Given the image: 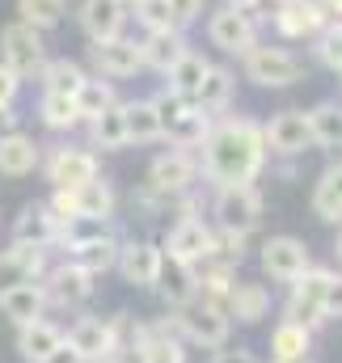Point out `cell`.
Returning a JSON list of instances; mask_svg holds the SVG:
<instances>
[{"instance_id": "obj_40", "label": "cell", "mask_w": 342, "mask_h": 363, "mask_svg": "<svg viewBox=\"0 0 342 363\" xmlns=\"http://www.w3.org/2000/svg\"><path fill=\"white\" fill-rule=\"evenodd\" d=\"M170 135L177 144H199V140L207 135V114H203V110H186V114L170 127Z\"/></svg>"}, {"instance_id": "obj_30", "label": "cell", "mask_w": 342, "mask_h": 363, "mask_svg": "<svg viewBox=\"0 0 342 363\" xmlns=\"http://www.w3.org/2000/svg\"><path fill=\"white\" fill-rule=\"evenodd\" d=\"M123 110H127V140H136V144H153V140L165 135V127H161L153 101H136V106H123Z\"/></svg>"}, {"instance_id": "obj_14", "label": "cell", "mask_w": 342, "mask_h": 363, "mask_svg": "<svg viewBox=\"0 0 342 363\" xmlns=\"http://www.w3.org/2000/svg\"><path fill=\"white\" fill-rule=\"evenodd\" d=\"M43 267V245H13L0 254V291H13L21 283H34Z\"/></svg>"}, {"instance_id": "obj_5", "label": "cell", "mask_w": 342, "mask_h": 363, "mask_svg": "<svg viewBox=\"0 0 342 363\" xmlns=\"http://www.w3.org/2000/svg\"><path fill=\"white\" fill-rule=\"evenodd\" d=\"M110 207H114V194H110L106 182H97V178L55 194V211H64L68 220H101V224H106Z\"/></svg>"}, {"instance_id": "obj_47", "label": "cell", "mask_w": 342, "mask_h": 363, "mask_svg": "<svg viewBox=\"0 0 342 363\" xmlns=\"http://www.w3.org/2000/svg\"><path fill=\"white\" fill-rule=\"evenodd\" d=\"M17 85H21V77H13V72L0 64V106H13V97H17Z\"/></svg>"}, {"instance_id": "obj_44", "label": "cell", "mask_w": 342, "mask_h": 363, "mask_svg": "<svg viewBox=\"0 0 342 363\" xmlns=\"http://www.w3.org/2000/svg\"><path fill=\"white\" fill-rule=\"evenodd\" d=\"M321 60H326L330 68H342V26L321 38Z\"/></svg>"}, {"instance_id": "obj_26", "label": "cell", "mask_w": 342, "mask_h": 363, "mask_svg": "<svg viewBox=\"0 0 342 363\" xmlns=\"http://www.w3.org/2000/svg\"><path fill=\"white\" fill-rule=\"evenodd\" d=\"M309 351V325H296V321H283L270 338V355L275 363H300Z\"/></svg>"}, {"instance_id": "obj_12", "label": "cell", "mask_w": 342, "mask_h": 363, "mask_svg": "<svg viewBox=\"0 0 342 363\" xmlns=\"http://www.w3.org/2000/svg\"><path fill=\"white\" fill-rule=\"evenodd\" d=\"M47 178L55 182L60 190H72V186H85V182L97 178V161L81 152V148H60L47 165Z\"/></svg>"}, {"instance_id": "obj_42", "label": "cell", "mask_w": 342, "mask_h": 363, "mask_svg": "<svg viewBox=\"0 0 342 363\" xmlns=\"http://www.w3.org/2000/svg\"><path fill=\"white\" fill-rule=\"evenodd\" d=\"M153 110H157V118H161V127H165V131H170L173 123H177V118H182V114H186V110H190V97H182V93H161V97H153Z\"/></svg>"}, {"instance_id": "obj_22", "label": "cell", "mask_w": 342, "mask_h": 363, "mask_svg": "<svg viewBox=\"0 0 342 363\" xmlns=\"http://www.w3.org/2000/svg\"><path fill=\"white\" fill-rule=\"evenodd\" d=\"M194 178V161L186 152H165L153 161V186L157 190H186Z\"/></svg>"}, {"instance_id": "obj_53", "label": "cell", "mask_w": 342, "mask_h": 363, "mask_svg": "<svg viewBox=\"0 0 342 363\" xmlns=\"http://www.w3.org/2000/svg\"><path fill=\"white\" fill-rule=\"evenodd\" d=\"M338 72H342V68H338Z\"/></svg>"}, {"instance_id": "obj_23", "label": "cell", "mask_w": 342, "mask_h": 363, "mask_svg": "<svg viewBox=\"0 0 342 363\" xmlns=\"http://www.w3.org/2000/svg\"><path fill=\"white\" fill-rule=\"evenodd\" d=\"M140 55H144V64H153V68L170 72L173 64L186 55V43H182L173 30H153V34H148V43L140 47Z\"/></svg>"}, {"instance_id": "obj_25", "label": "cell", "mask_w": 342, "mask_h": 363, "mask_svg": "<svg viewBox=\"0 0 342 363\" xmlns=\"http://www.w3.org/2000/svg\"><path fill=\"white\" fill-rule=\"evenodd\" d=\"M93 144L97 148H123V144H131L127 140V110L123 106H106L97 118H93Z\"/></svg>"}, {"instance_id": "obj_31", "label": "cell", "mask_w": 342, "mask_h": 363, "mask_svg": "<svg viewBox=\"0 0 342 363\" xmlns=\"http://www.w3.org/2000/svg\"><path fill=\"white\" fill-rule=\"evenodd\" d=\"M118 262V245L110 241V237H85V241H77V267L81 271H106V267H114Z\"/></svg>"}, {"instance_id": "obj_16", "label": "cell", "mask_w": 342, "mask_h": 363, "mask_svg": "<svg viewBox=\"0 0 342 363\" xmlns=\"http://www.w3.org/2000/svg\"><path fill=\"white\" fill-rule=\"evenodd\" d=\"M81 21H85L93 43L118 38V30H123V0H85L81 4Z\"/></svg>"}, {"instance_id": "obj_39", "label": "cell", "mask_w": 342, "mask_h": 363, "mask_svg": "<svg viewBox=\"0 0 342 363\" xmlns=\"http://www.w3.org/2000/svg\"><path fill=\"white\" fill-rule=\"evenodd\" d=\"M77 106H81V118H97L106 106H114V93H110V85H101V81H85L77 89Z\"/></svg>"}, {"instance_id": "obj_3", "label": "cell", "mask_w": 342, "mask_h": 363, "mask_svg": "<svg viewBox=\"0 0 342 363\" xmlns=\"http://www.w3.org/2000/svg\"><path fill=\"white\" fill-rule=\"evenodd\" d=\"M304 64L292 55V51H279V47H250L246 51V77L254 85H270V89H283L292 81H300Z\"/></svg>"}, {"instance_id": "obj_17", "label": "cell", "mask_w": 342, "mask_h": 363, "mask_svg": "<svg viewBox=\"0 0 342 363\" xmlns=\"http://www.w3.org/2000/svg\"><path fill=\"white\" fill-rule=\"evenodd\" d=\"M81 359H106V351L114 347V334H110V325L106 321H93V317H85V321H77L72 325V334L64 338Z\"/></svg>"}, {"instance_id": "obj_32", "label": "cell", "mask_w": 342, "mask_h": 363, "mask_svg": "<svg viewBox=\"0 0 342 363\" xmlns=\"http://www.w3.org/2000/svg\"><path fill=\"white\" fill-rule=\"evenodd\" d=\"M161 287H165V300L170 304H186V300H194V291H199V279H194V271L186 267V262H165L161 267Z\"/></svg>"}, {"instance_id": "obj_1", "label": "cell", "mask_w": 342, "mask_h": 363, "mask_svg": "<svg viewBox=\"0 0 342 363\" xmlns=\"http://www.w3.org/2000/svg\"><path fill=\"white\" fill-rule=\"evenodd\" d=\"M266 140L254 123H224L207 135V174L224 186H241L262 169Z\"/></svg>"}, {"instance_id": "obj_15", "label": "cell", "mask_w": 342, "mask_h": 363, "mask_svg": "<svg viewBox=\"0 0 342 363\" xmlns=\"http://www.w3.org/2000/svg\"><path fill=\"white\" fill-rule=\"evenodd\" d=\"M93 64H97L106 77H131V72L144 64V55H140V47L127 43V38H106V43H93Z\"/></svg>"}, {"instance_id": "obj_28", "label": "cell", "mask_w": 342, "mask_h": 363, "mask_svg": "<svg viewBox=\"0 0 342 363\" xmlns=\"http://www.w3.org/2000/svg\"><path fill=\"white\" fill-rule=\"evenodd\" d=\"M313 211L321 220H342V165H330L317 190H313Z\"/></svg>"}, {"instance_id": "obj_20", "label": "cell", "mask_w": 342, "mask_h": 363, "mask_svg": "<svg viewBox=\"0 0 342 363\" xmlns=\"http://www.w3.org/2000/svg\"><path fill=\"white\" fill-rule=\"evenodd\" d=\"M17 347H21V355L34 363H43L55 347H64V334L55 330V325H47V321H26L21 325V334H17Z\"/></svg>"}, {"instance_id": "obj_27", "label": "cell", "mask_w": 342, "mask_h": 363, "mask_svg": "<svg viewBox=\"0 0 342 363\" xmlns=\"http://www.w3.org/2000/svg\"><path fill=\"white\" fill-rule=\"evenodd\" d=\"M207 72H211V64H207L203 55H190V51H186V55L170 68V89L182 93V97H194L199 85L207 81Z\"/></svg>"}, {"instance_id": "obj_45", "label": "cell", "mask_w": 342, "mask_h": 363, "mask_svg": "<svg viewBox=\"0 0 342 363\" xmlns=\"http://www.w3.org/2000/svg\"><path fill=\"white\" fill-rule=\"evenodd\" d=\"M321 317H342V279H330L326 300H321Z\"/></svg>"}, {"instance_id": "obj_49", "label": "cell", "mask_w": 342, "mask_h": 363, "mask_svg": "<svg viewBox=\"0 0 342 363\" xmlns=\"http://www.w3.org/2000/svg\"><path fill=\"white\" fill-rule=\"evenodd\" d=\"M211 363H258V359L254 355H246V351H220Z\"/></svg>"}, {"instance_id": "obj_19", "label": "cell", "mask_w": 342, "mask_h": 363, "mask_svg": "<svg viewBox=\"0 0 342 363\" xmlns=\"http://www.w3.org/2000/svg\"><path fill=\"white\" fill-rule=\"evenodd\" d=\"M321 4H313V0H292V4H283L279 9V17H275V26L287 34V38H304V34H313L317 26H321Z\"/></svg>"}, {"instance_id": "obj_8", "label": "cell", "mask_w": 342, "mask_h": 363, "mask_svg": "<svg viewBox=\"0 0 342 363\" xmlns=\"http://www.w3.org/2000/svg\"><path fill=\"white\" fill-rule=\"evenodd\" d=\"M330 279H334V274H326V271H304L300 274V279H296V291H292V304H287V321H296V325L317 321Z\"/></svg>"}, {"instance_id": "obj_18", "label": "cell", "mask_w": 342, "mask_h": 363, "mask_svg": "<svg viewBox=\"0 0 342 363\" xmlns=\"http://www.w3.org/2000/svg\"><path fill=\"white\" fill-rule=\"evenodd\" d=\"M34 165H38V144H34L30 135H17V131L0 135V174L26 178Z\"/></svg>"}, {"instance_id": "obj_13", "label": "cell", "mask_w": 342, "mask_h": 363, "mask_svg": "<svg viewBox=\"0 0 342 363\" xmlns=\"http://www.w3.org/2000/svg\"><path fill=\"white\" fill-rule=\"evenodd\" d=\"M182 330H186L190 342H199V347H224V342H228V317H224L220 304H203V308L186 313V317H182Z\"/></svg>"}, {"instance_id": "obj_36", "label": "cell", "mask_w": 342, "mask_h": 363, "mask_svg": "<svg viewBox=\"0 0 342 363\" xmlns=\"http://www.w3.org/2000/svg\"><path fill=\"white\" fill-rule=\"evenodd\" d=\"M47 93H72L77 97V89L85 85V72L72 64V60H55V64H47Z\"/></svg>"}, {"instance_id": "obj_43", "label": "cell", "mask_w": 342, "mask_h": 363, "mask_svg": "<svg viewBox=\"0 0 342 363\" xmlns=\"http://www.w3.org/2000/svg\"><path fill=\"white\" fill-rule=\"evenodd\" d=\"M136 17H140L148 30H170L173 26L170 4H165V0H136Z\"/></svg>"}, {"instance_id": "obj_37", "label": "cell", "mask_w": 342, "mask_h": 363, "mask_svg": "<svg viewBox=\"0 0 342 363\" xmlns=\"http://www.w3.org/2000/svg\"><path fill=\"white\" fill-rule=\"evenodd\" d=\"M17 9H21V21L34 30H47L64 17V0H17Z\"/></svg>"}, {"instance_id": "obj_41", "label": "cell", "mask_w": 342, "mask_h": 363, "mask_svg": "<svg viewBox=\"0 0 342 363\" xmlns=\"http://www.w3.org/2000/svg\"><path fill=\"white\" fill-rule=\"evenodd\" d=\"M140 363H182V347L170 334H157V338H148L140 347Z\"/></svg>"}, {"instance_id": "obj_38", "label": "cell", "mask_w": 342, "mask_h": 363, "mask_svg": "<svg viewBox=\"0 0 342 363\" xmlns=\"http://www.w3.org/2000/svg\"><path fill=\"white\" fill-rule=\"evenodd\" d=\"M228 93H233V77H228L224 68H211V72H207V81L199 85V93H194V101H199L203 110H216V106H224V101H228Z\"/></svg>"}, {"instance_id": "obj_10", "label": "cell", "mask_w": 342, "mask_h": 363, "mask_svg": "<svg viewBox=\"0 0 342 363\" xmlns=\"http://www.w3.org/2000/svg\"><path fill=\"white\" fill-rule=\"evenodd\" d=\"M118 267H123V279H127V283H136V287H153V283H161V267H165V258H161L157 245L136 241V245L118 250Z\"/></svg>"}, {"instance_id": "obj_4", "label": "cell", "mask_w": 342, "mask_h": 363, "mask_svg": "<svg viewBox=\"0 0 342 363\" xmlns=\"http://www.w3.org/2000/svg\"><path fill=\"white\" fill-rule=\"evenodd\" d=\"M0 55H4V68H9L13 77L38 72V68H43V38H38V30L26 26V21L4 26V30H0Z\"/></svg>"}, {"instance_id": "obj_48", "label": "cell", "mask_w": 342, "mask_h": 363, "mask_svg": "<svg viewBox=\"0 0 342 363\" xmlns=\"http://www.w3.org/2000/svg\"><path fill=\"white\" fill-rule=\"evenodd\" d=\"M43 363H85V359H81V355H77V351L64 342V347H55V351H51V355H47Z\"/></svg>"}, {"instance_id": "obj_2", "label": "cell", "mask_w": 342, "mask_h": 363, "mask_svg": "<svg viewBox=\"0 0 342 363\" xmlns=\"http://www.w3.org/2000/svg\"><path fill=\"white\" fill-rule=\"evenodd\" d=\"M216 216H220V228L228 237H246V233H254L258 216H262V199H258V190L250 182L224 186L220 199H216Z\"/></svg>"}, {"instance_id": "obj_24", "label": "cell", "mask_w": 342, "mask_h": 363, "mask_svg": "<svg viewBox=\"0 0 342 363\" xmlns=\"http://www.w3.org/2000/svg\"><path fill=\"white\" fill-rule=\"evenodd\" d=\"M51 233H55V216L47 207H26L17 216V224H13L17 245H43V241H51Z\"/></svg>"}, {"instance_id": "obj_9", "label": "cell", "mask_w": 342, "mask_h": 363, "mask_svg": "<svg viewBox=\"0 0 342 363\" xmlns=\"http://www.w3.org/2000/svg\"><path fill=\"white\" fill-rule=\"evenodd\" d=\"M211 43L224 47V51H233V55H246L254 47V21H250V13L246 9H233V4L220 9L211 17Z\"/></svg>"}, {"instance_id": "obj_33", "label": "cell", "mask_w": 342, "mask_h": 363, "mask_svg": "<svg viewBox=\"0 0 342 363\" xmlns=\"http://www.w3.org/2000/svg\"><path fill=\"white\" fill-rule=\"evenodd\" d=\"M309 127H313V144H326V148H342V106H317L309 114Z\"/></svg>"}, {"instance_id": "obj_29", "label": "cell", "mask_w": 342, "mask_h": 363, "mask_svg": "<svg viewBox=\"0 0 342 363\" xmlns=\"http://www.w3.org/2000/svg\"><path fill=\"white\" fill-rule=\"evenodd\" d=\"M228 308L237 313V321H262L266 308H270V296L262 283H241L228 291Z\"/></svg>"}, {"instance_id": "obj_50", "label": "cell", "mask_w": 342, "mask_h": 363, "mask_svg": "<svg viewBox=\"0 0 342 363\" xmlns=\"http://www.w3.org/2000/svg\"><path fill=\"white\" fill-rule=\"evenodd\" d=\"M13 131V114H9V106H0V135H9Z\"/></svg>"}, {"instance_id": "obj_6", "label": "cell", "mask_w": 342, "mask_h": 363, "mask_svg": "<svg viewBox=\"0 0 342 363\" xmlns=\"http://www.w3.org/2000/svg\"><path fill=\"white\" fill-rule=\"evenodd\" d=\"M262 271L270 279H283V283H296L300 274L309 271V250L304 241L296 237H270L262 245Z\"/></svg>"}, {"instance_id": "obj_34", "label": "cell", "mask_w": 342, "mask_h": 363, "mask_svg": "<svg viewBox=\"0 0 342 363\" xmlns=\"http://www.w3.org/2000/svg\"><path fill=\"white\" fill-rule=\"evenodd\" d=\"M51 296H55L60 304H81V300L89 296V271H81V267L55 271V279H51Z\"/></svg>"}, {"instance_id": "obj_21", "label": "cell", "mask_w": 342, "mask_h": 363, "mask_svg": "<svg viewBox=\"0 0 342 363\" xmlns=\"http://www.w3.org/2000/svg\"><path fill=\"white\" fill-rule=\"evenodd\" d=\"M43 287H34V283H21V287H13V291H0V308H4V317H13L17 325H26V321H38V313H43Z\"/></svg>"}, {"instance_id": "obj_11", "label": "cell", "mask_w": 342, "mask_h": 363, "mask_svg": "<svg viewBox=\"0 0 342 363\" xmlns=\"http://www.w3.org/2000/svg\"><path fill=\"white\" fill-rule=\"evenodd\" d=\"M165 250H170L173 262H186V267H190V262L207 258V254L216 250V241H211V233L203 228V220H182V224L170 233Z\"/></svg>"}, {"instance_id": "obj_51", "label": "cell", "mask_w": 342, "mask_h": 363, "mask_svg": "<svg viewBox=\"0 0 342 363\" xmlns=\"http://www.w3.org/2000/svg\"><path fill=\"white\" fill-rule=\"evenodd\" d=\"M246 4H250V0H233V9H246Z\"/></svg>"}, {"instance_id": "obj_7", "label": "cell", "mask_w": 342, "mask_h": 363, "mask_svg": "<svg viewBox=\"0 0 342 363\" xmlns=\"http://www.w3.org/2000/svg\"><path fill=\"white\" fill-rule=\"evenodd\" d=\"M262 140L275 148V152H304L309 144H313V127H309V114H300V110H283V114H275L270 118V127L262 131Z\"/></svg>"}, {"instance_id": "obj_46", "label": "cell", "mask_w": 342, "mask_h": 363, "mask_svg": "<svg viewBox=\"0 0 342 363\" xmlns=\"http://www.w3.org/2000/svg\"><path fill=\"white\" fill-rule=\"evenodd\" d=\"M170 4V17L177 21V26H186V21H194V13H199V4L203 0H165Z\"/></svg>"}, {"instance_id": "obj_52", "label": "cell", "mask_w": 342, "mask_h": 363, "mask_svg": "<svg viewBox=\"0 0 342 363\" xmlns=\"http://www.w3.org/2000/svg\"><path fill=\"white\" fill-rule=\"evenodd\" d=\"M338 258H342V237H338Z\"/></svg>"}, {"instance_id": "obj_35", "label": "cell", "mask_w": 342, "mask_h": 363, "mask_svg": "<svg viewBox=\"0 0 342 363\" xmlns=\"http://www.w3.org/2000/svg\"><path fill=\"white\" fill-rule=\"evenodd\" d=\"M43 118H47V127H72V123H81V106H77L72 93H47L43 97Z\"/></svg>"}]
</instances>
